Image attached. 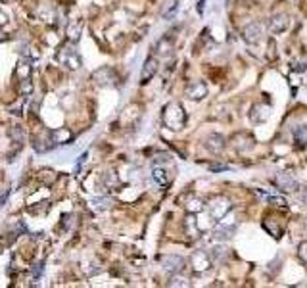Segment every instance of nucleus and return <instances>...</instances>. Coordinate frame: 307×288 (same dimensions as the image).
Here are the masks:
<instances>
[{"label":"nucleus","instance_id":"obj_16","mask_svg":"<svg viewBox=\"0 0 307 288\" xmlns=\"http://www.w3.org/2000/svg\"><path fill=\"white\" fill-rule=\"evenodd\" d=\"M225 254H227V248H223V246H215V248L211 250L210 256H211V259H215V261H217V259L223 258Z\"/></svg>","mask_w":307,"mask_h":288},{"label":"nucleus","instance_id":"obj_4","mask_svg":"<svg viewBox=\"0 0 307 288\" xmlns=\"http://www.w3.org/2000/svg\"><path fill=\"white\" fill-rule=\"evenodd\" d=\"M160 261L163 263V267L167 269L169 273H173V275L181 273L182 269H184V263H186L184 258H181V256H162Z\"/></svg>","mask_w":307,"mask_h":288},{"label":"nucleus","instance_id":"obj_8","mask_svg":"<svg viewBox=\"0 0 307 288\" xmlns=\"http://www.w3.org/2000/svg\"><path fill=\"white\" fill-rule=\"evenodd\" d=\"M206 94H208V86H206L203 81H196V83L186 86V96L190 100H201Z\"/></svg>","mask_w":307,"mask_h":288},{"label":"nucleus","instance_id":"obj_20","mask_svg":"<svg viewBox=\"0 0 307 288\" xmlns=\"http://www.w3.org/2000/svg\"><path fill=\"white\" fill-rule=\"evenodd\" d=\"M171 286H188V282L186 280H182V278H171V282H169Z\"/></svg>","mask_w":307,"mask_h":288},{"label":"nucleus","instance_id":"obj_6","mask_svg":"<svg viewBox=\"0 0 307 288\" xmlns=\"http://www.w3.org/2000/svg\"><path fill=\"white\" fill-rule=\"evenodd\" d=\"M242 35H244V38H246V42H249V44H255V42H259L261 35H263V25L253 21V23H249V25H246V27H244Z\"/></svg>","mask_w":307,"mask_h":288},{"label":"nucleus","instance_id":"obj_12","mask_svg":"<svg viewBox=\"0 0 307 288\" xmlns=\"http://www.w3.org/2000/svg\"><path fill=\"white\" fill-rule=\"evenodd\" d=\"M269 112H271V108L265 104H255L251 108V112H249V117L253 119V121H265L269 117Z\"/></svg>","mask_w":307,"mask_h":288},{"label":"nucleus","instance_id":"obj_17","mask_svg":"<svg viewBox=\"0 0 307 288\" xmlns=\"http://www.w3.org/2000/svg\"><path fill=\"white\" fill-rule=\"evenodd\" d=\"M297 256H299L301 261H305L307 263V240H303V242L297 246Z\"/></svg>","mask_w":307,"mask_h":288},{"label":"nucleus","instance_id":"obj_19","mask_svg":"<svg viewBox=\"0 0 307 288\" xmlns=\"http://www.w3.org/2000/svg\"><path fill=\"white\" fill-rule=\"evenodd\" d=\"M54 136H56V142H62V140H69V138H71V133H69V131H56Z\"/></svg>","mask_w":307,"mask_h":288},{"label":"nucleus","instance_id":"obj_13","mask_svg":"<svg viewBox=\"0 0 307 288\" xmlns=\"http://www.w3.org/2000/svg\"><path fill=\"white\" fill-rule=\"evenodd\" d=\"M152 175H154V181L158 182L160 186H167V184L171 182V175L165 171L163 167H158V165H154Z\"/></svg>","mask_w":307,"mask_h":288},{"label":"nucleus","instance_id":"obj_10","mask_svg":"<svg viewBox=\"0 0 307 288\" xmlns=\"http://www.w3.org/2000/svg\"><path fill=\"white\" fill-rule=\"evenodd\" d=\"M156 71H158V60H156V58H148L142 67V73H140V81H142V83H148V81L156 75Z\"/></svg>","mask_w":307,"mask_h":288},{"label":"nucleus","instance_id":"obj_3","mask_svg":"<svg viewBox=\"0 0 307 288\" xmlns=\"http://www.w3.org/2000/svg\"><path fill=\"white\" fill-rule=\"evenodd\" d=\"M229 210H230V202L227 200V198H215V200L210 204V215L215 221L223 219Z\"/></svg>","mask_w":307,"mask_h":288},{"label":"nucleus","instance_id":"obj_9","mask_svg":"<svg viewBox=\"0 0 307 288\" xmlns=\"http://www.w3.org/2000/svg\"><path fill=\"white\" fill-rule=\"evenodd\" d=\"M288 23H290V19H288L286 14H275L273 18L269 19V29L273 33H280V31H284L288 27Z\"/></svg>","mask_w":307,"mask_h":288},{"label":"nucleus","instance_id":"obj_7","mask_svg":"<svg viewBox=\"0 0 307 288\" xmlns=\"http://www.w3.org/2000/svg\"><path fill=\"white\" fill-rule=\"evenodd\" d=\"M275 182H277L278 188L284 192H294L297 188V181L290 175V173H278Z\"/></svg>","mask_w":307,"mask_h":288},{"label":"nucleus","instance_id":"obj_11","mask_svg":"<svg viewBox=\"0 0 307 288\" xmlns=\"http://www.w3.org/2000/svg\"><path fill=\"white\" fill-rule=\"evenodd\" d=\"M234 234V225H225L223 221L219 223V227L213 229V238L217 240H229Z\"/></svg>","mask_w":307,"mask_h":288},{"label":"nucleus","instance_id":"obj_2","mask_svg":"<svg viewBox=\"0 0 307 288\" xmlns=\"http://www.w3.org/2000/svg\"><path fill=\"white\" fill-rule=\"evenodd\" d=\"M190 265L194 271L203 273V271H208V269L211 267V256L210 254H206L203 250H196V252L190 256Z\"/></svg>","mask_w":307,"mask_h":288},{"label":"nucleus","instance_id":"obj_21","mask_svg":"<svg viewBox=\"0 0 307 288\" xmlns=\"http://www.w3.org/2000/svg\"><path fill=\"white\" fill-rule=\"evenodd\" d=\"M303 202L307 204V188H305V192H303Z\"/></svg>","mask_w":307,"mask_h":288},{"label":"nucleus","instance_id":"obj_18","mask_svg":"<svg viewBox=\"0 0 307 288\" xmlns=\"http://www.w3.org/2000/svg\"><path fill=\"white\" fill-rule=\"evenodd\" d=\"M265 200L271 202V204H277V206H286V200L282 196H269V194H265Z\"/></svg>","mask_w":307,"mask_h":288},{"label":"nucleus","instance_id":"obj_1","mask_svg":"<svg viewBox=\"0 0 307 288\" xmlns=\"http://www.w3.org/2000/svg\"><path fill=\"white\" fill-rule=\"evenodd\" d=\"M163 123L167 125L169 129H173V131L182 129L184 123H186V114H184L182 106L177 104V102L165 106V110H163Z\"/></svg>","mask_w":307,"mask_h":288},{"label":"nucleus","instance_id":"obj_5","mask_svg":"<svg viewBox=\"0 0 307 288\" xmlns=\"http://www.w3.org/2000/svg\"><path fill=\"white\" fill-rule=\"evenodd\" d=\"M203 144H206V148H208L211 154H219L223 152V148H225V136L219 133H211L206 136Z\"/></svg>","mask_w":307,"mask_h":288},{"label":"nucleus","instance_id":"obj_22","mask_svg":"<svg viewBox=\"0 0 307 288\" xmlns=\"http://www.w3.org/2000/svg\"><path fill=\"white\" fill-rule=\"evenodd\" d=\"M305 229H307V221H305Z\"/></svg>","mask_w":307,"mask_h":288},{"label":"nucleus","instance_id":"obj_23","mask_svg":"<svg viewBox=\"0 0 307 288\" xmlns=\"http://www.w3.org/2000/svg\"><path fill=\"white\" fill-rule=\"evenodd\" d=\"M0 252H2V246H0Z\"/></svg>","mask_w":307,"mask_h":288},{"label":"nucleus","instance_id":"obj_14","mask_svg":"<svg viewBox=\"0 0 307 288\" xmlns=\"http://www.w3.org/2000/svg\"><path fill=\"white\" fill-rule=\"evenodd\" d=\"M292 133H294V140L299 146H307V125H296Z\"/></svg>","mask_w":307,"mask_h":288},{"label":"nucleus","instance_id":"obj_15","mask_svg":"<svg viewBox=\"0 0 307 288\" xmlns=\"http://www.w3.org/2000/svg\"><path fill=\"white\" fill-rule=\"evenodd\" d=\"M186 210L188 211H201L203 210V202L200 200V198H194V196H190L188 200H186Z\"/></svg>","mask_w":307,"mask_h":288}]
</instances>
